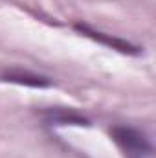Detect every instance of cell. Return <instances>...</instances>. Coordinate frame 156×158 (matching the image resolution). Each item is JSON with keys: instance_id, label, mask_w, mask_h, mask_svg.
Wrapping results in <instances>:
<instances>
[{"instance_id": "6da1fadb", "label": "cell", "mask_w": 156, "mask_h": 158, "mask_svg": "<svg viewBox=\"0 0 156 158\" xmlns=\"http://www.w3.org/2000/svg\"><path fill=\"white\" fill-rule=\"evenodd\" d=\"M110 134L127 158H153V143L142 129L132 125H116Z\"/></svg>"}, {"instance_id": "7a4b0ae2", "label": "cell", "mask_w": 156, "mask_h": 158, "mask_svg": "<svg viewBox=\"0 0 156 158\" xmlns=\"http://www.w3.org/2000/svg\"><path fill=\"white\" fill-rule=\"evenodd\" d=\"M46 119L50 123H59V125H88V119L77 114L76 110H66V109H48L44 112Z\"/></svg>"}, {"instance_id": "3957f363", "label": "cell", "mask_w": 156, "mask_h": 158, "mask_svg": "<svg viewBox=\"0 0 156 158\" xmlns=\"http://www.w3.org/2000/svg\"><path fill=\"white\" fill-rule=\"evenodd\" d=\"M4 77L7 79V81L30 85V86H48V85H51V81H50L48 77H42V76H37V74H30V72H24V74H22V70L6 72Z\"/></svg>"}]
</instances>
